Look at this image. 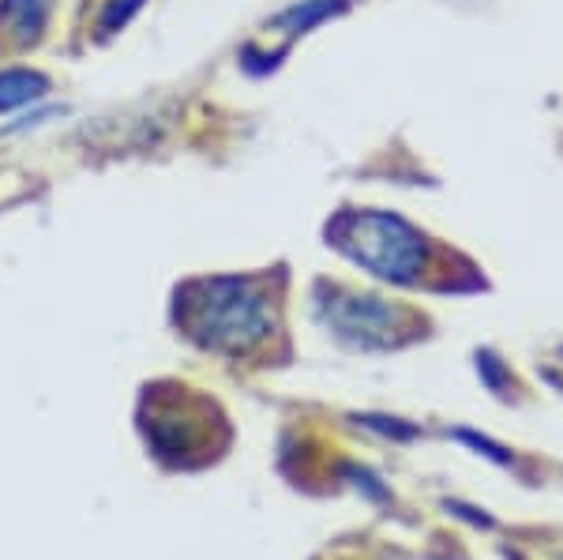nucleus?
Listing matches in <instances>:
<instances>
[{
    "label": "nucleus",
    "mask_w": 563,
    "mask_h": 560,
    "mask_svg": "<svg viewBox=\"0 0 563 560\" xmlns=\"http://www.w3.org/2000/svg\"><path fill=\"white\" fill-rule=\"evenodd\" d=\"M188 328L218 354H252L275 331V312L256 278H211L188 301Z\"/></svg>",
    "instance_id": "obj_1"
},
{
    "label": "nucleus",
    "mask_w": 563,
    "mask_h": 560,
    "mask_svg": "<svg viewBox=\"0 0 563 560\" xmlns=\"http://www.w3.org/2000/svg\"><path fill=\"white\" fill-rule=\"evenodd\" d=\"M331 238L353 264L390 283H413L424 267V238L406 219L384 211H353L331 226Z\"/></svg>",
    "instance_id": "obj_2"
},
{
    "label": "nucleus",
    "mask_w": 563,
    "mask_h": 560,
    "mask_svg": "<svg viewBox=\"0 0 563 560\" xmlns=\"http://www.w3.org/2000/svg\"><path fill=\"white\" fill-rule=\"evenodd\" d=\"M327 323L339 331L342 339L357 342V347H387L395 339L398 323H402V312L384 305L379 297H331L323 301Z\"/></svg>",
    "instance_id": "obj_3"
},
{
    "label": "nucleus",
    "mask_w": 563,
    "mask_h": 560,
    "mask_svg": "<svg viewBox=\"0 0 563 560\" xmlns=\"http://www.w3.org/2000/svg\"><path fill=\"white\" fill-rule=\"evenodd\" d=\"M45 90H49V84H45V76H38V72H26V68L0 72V113L38 102Z\"/></svg>",
    "instance_id": "obj_4"
},
{
    "label": "nucleus",
    "mask_w": 563,
    "mask_h": 560,
    "mask_svg": "<svg viewBox=\"0 0 563 560\" xmlns=\"http://www.w3.org/2000/svg\"><path fill=\"white\" fill-rule=\"evenodd\" d=\"M49 0H4V20L12 23V34H20L23 42L38 39Z\"/></svg>",
    "instance_id": "obj_5"
},
{
    "label": "nucleus",
    "mask_w": 563,
    "mask_h": 560,
    "mask_svg": "<svg viewBox=\"0 0 563 560\" xmlns=\"http://www.w3.org/2000/svg\"><path fill=\"white\" fill-rule=\"evenodd\" d=\"M334 12H342V0H305V4H294L289 12H282L275 23L289 26V31H308V26H316Z\"/></svg>",
    "instance_id": "obj_6"
},
{
    "label": "nucleus",
    "mask_w": 563,
    "mask_h": 560,
    "mask_svg": "<svg viewBox=\"0 0 563 560\" xmlns=\"http://www.w3.org/2000/svg\"><path fill=\"white\" fill-rule=\"evenodd\" d=\"M143 0H117V4H109V12L102 15V31H117V23H129V15L140 8Z\"/></svg>",
    "instance_id": "obj_7"
}]
</instances>
